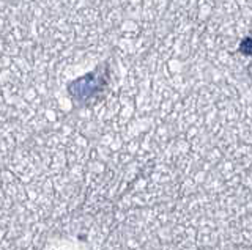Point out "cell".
Returning a JSON list of instances; mask_svg holds the SVG:
<instances>
[{
    "instance_id": "cell-1",
    "label": "cell",
    "mask_w": 252,
    "mask_h": 250,
    "mask_svg": "<svg viewBox=\"0 0 252 250\" xmlns=\"http://www.w3.org/2000/svg\"><path fill=\"white\" fill-rule=\"evenodd\" d=\"M240 51L244 54V56H252V38H244L241 41Z\"/></svg>"
}]
</instances>
